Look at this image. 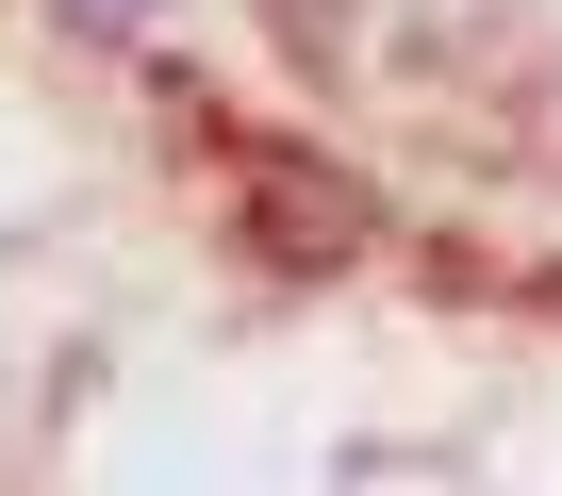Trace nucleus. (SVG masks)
Masks as SVG:
<instances>
[{"label":"nucleus","mask_w":562,"mask_h":496,"mask_svg":"<svg viewBox=\"0 0 562 496\" xmlns=\"http://www.w3.org/2000/svg\"><path fill=\"white\" fill-rule=\"evenodd\" d=\"M67 18H100V34H116V18H149V0H67Z\"/></svg>","instance_id":"f03ea898"},{"label":"nucleus","mask_w":562,"mask_h":496,"mask_svg":"<svg viewBox=\"0 0 562 496\" xmlns=\"http://www.w3.org/2000/svg\"><path fill=\"white\" fill-rule=\"evenodd\" d=\"M248 215H265V248H299V266H331V248L364 232V199L331 166H281V149H248Z\"/></svg>","instance_id":"f257e3e1"}]
</instances>
